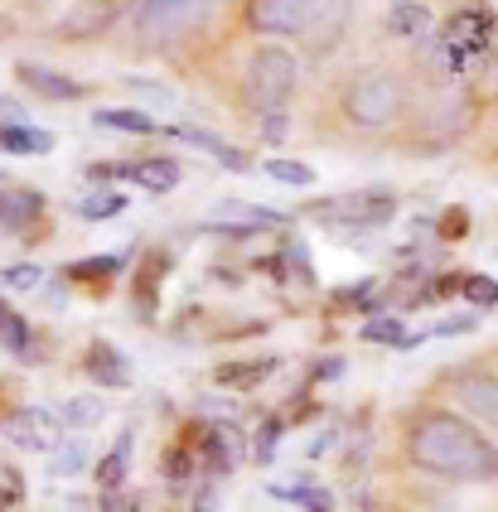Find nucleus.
I'll return each mask as SVG.
<instances>
[{"mask_svg": "<svg viewBox=\"0 0 498 512\" xmlns=\"http://www.w3.org/2000/svg\"><path fill=\"white\" fill-rule=\"evenodd\" d=\"M39 213H44V194H34V189H25V194H0V223L5 228H30Z\"/></svg>", "mask_w": 498, "mask_h": 512, "instance_id": "obj_13", "label": "nucleus"}, {"mask_svg": "<svg viewBox=\"0 0 498 512\" xmlns=\"http://www.w3.org/2000/svg\"><path fill=\"white\" fill-rule=\"evenodd\" d=\"M5 440L10 445H20V450H30V455H59L63 450V426L54 411H44V406H25V411H15L10 421H5Z\"/></svg>", "mask_w": 498, "mask_h": 512, "instance_id": "obj_7", "label": "nucleus"}, {"mask_svg": "<svg viewBox=\"0 0 498 512\" xmlns=\"http://www.w3.org/2000/svg\"><path fill=\"white\" fill-rule=\"evenodd\" d=\"M387 25H392V34H402V39H421V34L431 29V15H426L416 0H397L392 15H387Z\"/></svg>", "mask_w": 498, "mask_h": 512, "instance_id": "obj_15", "label": "nucleus"}, {"mask_svg": "<svg viewBox=\"0 0 498 512\" xmlns=\"http://www.w3.org/2000/svg\"><path fill=\"white\" fill-rule=\"evenodd\" d=\"M126 10H131V0H73L68 15L54 25V34L59 39H97L117 25Z\"/></svg>", "mask_w": 498, "mask_h": 512, "instance_id": "obj_8", "label": "nucleus"}, {"mask_svg": "<svg viewBox=\"0 0 498 512\" xmlns=\"http://www.w3.org/2000/svg\"><path fill=\"white\" fill-rule=\"evenodd\" d=\"M218 5L223 0H136V39L146 49H165L194 25H204Z\"/></svg>", "mask_w": 498, "mask_h": 512, "instance_id": "obj_4", "label": "nucleus"}, {"mask_svg": "<svg viewBox=\"0 0 498 512\" xmlns=\"http://www.w3.org/2000/svg\"><path fill=\"white\" fill-rule=\"evenodd\" d=\"M223 213H228V218H242V223H252V228H276V223H286L281 213H266V208H252V203H228Z\"/></svg>", "mask_w": 498, "mask_h": 512, "instance_id": "obj_23", "label": "nucleus"}, {"mask_svg": "<svg viewBox=\"0 0 498 512\" xmlns=\"http://www.w3.org/2000/svg\"><path fill=\"white\" fill-rule=\"evenodd\" d=\"M179 141L199 145V150H208V155H218V165H228V170H247V155L242 150H233L228 141H218L213 131H199V126H175Z\"/></svg>", "mask_w": 498, "mask_h": 512, "instance_id": "obj_12", "label": "nucleus"}, {"mask_svg": "<svg viewBox=\"0 0 498 512\" xmlns=\"http://www.w3.org/2000/svg\"><path fill=\"white\" fill-rule=\"evenodd\" d=\"M121 208H126V194H121V189H97V194H88V199L78 203L73 213L97 223V218H112V213H121Z\"/></svg>", "mask_w": 498, "mask_h": 512, "instance_id": "obj_17", "label": "nucleus"}, {"mask_svg": "<svg viewBox=\"0 0 498 512\" xmlns=\"http://www.w3.org/2000/svg\"><path fill=\"white\" fill-rule=\"evenodd\" d=\"M262 136H266V141H281V136H286V116H281V112H266Z\"/></svg>", "mask_w": 498, "mask_h": 512, "instance_id": "obj_30", "label": "nucleus"}, {"mask_svg": "<svg viewBox=\"0 0 498 512\" xmlns=\"http://www.w3.org/2000/svg\"><path fill=\"white\" fill-rule=\"evenodd\" d=\"M407 459L450 484L498 479V445L469 416H455V411H421L407 430Z\"/></svg>", "mask_w": 498, "mask_h": 512, "instance_id": "obj_1", "label": "nucleus"}, {"mask_svg": "<svg viewBox=\"0 0 498 512\" xmlns=\"http://www.w3.org/2000/svg\"><path fill=\"white\" fill-rule=\"evenodd\" d=\"M402 112H407V87L387 68H368V73H358L344 87V116L353 126H363V131H382Z\"/></svg>", "mask_w": 498, "mask_h": 512, "instance_id": "obj_3", "label": "nucleus"}, {"mask_svg": "<svg viewBox=\"0 0 498 512\" xmlns=\"http://www.w3.org/2000/svg\"><path fill=\"white\" fill-rule=\"evenodd\" d=\"M300 498L310 503V512H334V508H329V493H324V488H315V493H300Z\"/></svg>", "mask_w": 498, "mask_h": 512, "instance_id": "obj_32", "label": "nucleus"}, {"mask_svg": "<svg viewBox=\"0 0 498 512\" xmlns=\"http://www.w3.org/2000/svg\"><path fill=\"white\" fill-rule=\"evenodd\" d=\"M126 445H131V440H121L117 450H112V455L102 459V469H97V479H102V488H117L121 479H126Z\"/></svg>", "mask_w": 498, "mask_h": 512, "instance_id": "obj_25", "label": "nucleus"}, {"mask_svg": "<svg viewBox=\"0 0 498 512\" xmlns=\"http://www.w3.org/2000/svg\"><path fill=\"white\" fill-rule=\"evenodd\" d=\"M465 295L474 305H498V285L484 281V276H465Z\"/></svg>", "mask_w": 498, "mask_h": 512, "instance_id": "obj_28", "label": "nucleus"}, {"mask_svg": "<svg viewBox=\"0 0 498 512\" xmlns=\"http://www.w3.org/2000/svg\"><path fill=\"white\" fill-rule=\"evenodd\" d=\"M131 92H141V97H146V102H155V107H170V102H175V92H170V87H160V83H150V78H131Z\"/></svg>", "mask_w": 498, "mask_h": 512, "instance_id": "obj_27", "label": "nucleus"}, {"mask_svg": "<svg viewBox=\"0 0 498 512\" xmlns=\"http://www.w3.org/2000/svg\"><path fill=\"white\" fill-rule=\"evenodd\" d=\"M489 29H494V20H489L484 10L455 15V20H450V29H445V54L465 58V54H474V49H484V44H489Z\"/></svg>", "mask_w": 498, "mask_h": 512, "instance_id": "obj_9", "label": "nucleus"}, {"mask_svg": "<svg viewBox=\"0 0 498 512\" xmlns=\"http://www.w3.org/2000/svg\"><path fill=\"white\" fill-rule=\"evenodd\" d=\"M63 416H68V426L73 430H92L102 416H107V406H102L97 397H73L68 406H63Z\"/></svg>", "mask_w": 498, "mask_h": 512, "instance_id": "obj_19", "label": "nucleus"}, {"mask_svg": "<svg viewBox=\"0 0 498 512\" xmlns=\"http://www.w3.org/2000/svg\"><path fill=\"white\" fill-rule=\"evenodd\" d=\"M131 179H141L146 189L165 194V189H175L179 184V165L175 160H141V165H131Z\"/></svg>", "mask_w": 498, "mask_h": 512, "instance_id": "obj_16", "label": "nucleus"}, {"mask_svg": "<svg viewBox=\"0 0 498 512\" xmlns=\"http://www.w3.org/2000/svg\"><path fill=\"white\" fill-rule=\"evenodd\" d=\"M349 0H252L247 20L262 34H310V39H334L344 25Z\"/></svg>", "mask_w": 498, "mask_h": 512, "instance_id": "obj_2", "label": "nucleus"}, {"mask_svg": "<svg viewBox=\"0 0 498 512\" xmlns=\"http://www.w3.org/2000/svg\"><path fill=\"white\" fill-rule=\"evenodd\" d=\"M39 276H44L39 266L20 261V266H5V271H0V285H5V290H34V285H39Z\"/></svg>", "mask_w": 498, "mask_h": 512, "instance_id": "obj_24", "label": "nucleus"}, {"mask_svg": "<svg viewBox=\"0 0 498 512\" xmlns=\"http://www.w3.org/2000/svg\"><path fill=\"white\" fill-rule=\"evenodd\" d=\"M295 92V54L281 44H262L247 63V102L262 112H281Z\"/></svg>", "mask_w": 498, "mask_h": 512, "instance_id": "obj_5", "label": "nucleus"}, {"mask_svg": "<svg viewBox=\"0 0 498 512\" xmlns=\"http://www.w3.org/2000/svg\"><path fill=\"white\" fill-rule=\"evenodd\" d=\"M184 464H189V455H184V450H170V459H165V474H170V479H184V474H189Z\"/></svg>", "mask_w": 498, "mask_h": 512, "instance_id": "obj_31", "label": "nucleus"}, {"mask_svg": "<svg viewBox=\"0 0 498 512\" xmlns=\"http://www.w3.org/2000/svg\"><path fill=\"white\" fill-rule=\"evenodd\" d=\"M92 121L107 126V131H126V136H155L160 131V121H150L146 112H131V107H102Z\"/></svg>", "mask_w": 498, "mask_h": 512, "instance_id": "obj_14", "label": "nucleus"}, {"mask_svg": "<svg viewBox=\"0 0 498 512\" xmlns=\"http://www.w3.org/2000/svg\"><path fill=\"white\" fill-rule=\"evenodd\" d=\"M20 78H25L39 97H49V102H78V97H83V83L63 78L54 68H39V63H20Z\"/></svg>", "mask_w": 498, "mask_h": 512, "instance_id": "obj_10", "label": "nucleus"}, {"mask_svg": "<svg viewBox=\"0 0 498 512\" xmlns=\"http://www.w3.org/2000/svg\"><path fill=\"white\" fill-rule=\"evenodd\" d=\"M121 266H126L121 256H92V261L68 266V276H73V281H83V276H88V281H102V276H121Z\"/></svg>", "mask_w": 498, "mask_h": 512, "instance_id": "obj_20", "label": "nucleus"}, {"mask_svg": "<svg viewBox=\"0 0 498 512\" xmlns=\"http://www.w3.org/2000/svg\"><path fill=\"white\" fill-rule=\"evenodd\" d=\"M363 339H382V343H402V319H373L363 329Z\"/></svg>", "mask_w": 498, "mask_h": 512, "instance_id": "obj_29", "label": "nucleus"}, {"mask_svg": "<svg viewBox=\"0 0 498 512\" xmlns=\"http://www.w3.org/2000/svg\"><path fill=\"white\" fill-rule=\"evenodd\" d=\"M262 170L271 174V179H281V184H315V170L300 165V160H266Z\"/></svg>", "mask_w": 498, "mask_h": 512, "instance_id": "obj_21", "label": "nucleus"}, {"mask_svg": "<svg viewBox=\"0 0 498 512\" xmlns=\"http://www.w3.org/2000/svg\"><path fill=\"white\" fill-rule=\"evenodd\" d=\"M271 368H276V358H266V363H257V368H237V363H223V368H218V382H257V377H266Z\"/></svg>", "mask_w": 498, "mask_h": 512, "instance_id": "obj_26", "label": "nucleus"}, {"mask_svg": "<svg viewBox=\"0 0 498 512\" xmlns=\"http://www.w3.org/2000/svg\"><path fill=\"white\" fill-rule=\"evenodd\" d=\"M83 368H88V377H92V382H102V387H121V382L131 377L126 358H121L112 343H92L88 358H83Z\"/></svg>", "mask_w": 498, "mask_h": 512, "instance_id": "obj_11", "label": "nucleus"}, {"mask_svg": "<svg viewBox=\"0 0 498 512\" xmlns=\"http://www.w3.org/2000/svg\"><path fill=\"white\" fill-rule=\"evenodd\" d=\"M445 382H450V397L460 401V411L469 421H484V426L498 430V372L489 363H465Z\"/></svg>", "mask_w": 498, "mask_h": 512, "instance_id": "obj_6", "label": "nucleus"}, {"mask_svg": "<svg viewBox=\"0 0 498 512\" xmlns=\"http://www.w3.org/2000/svg\"><path fill=\"white\" fill-rule=\"evenodd\" d=\"M83 469H88V445L83 440L63 445L59 455H54V474H83Z\"/></svg>", "mask_w": 498, "mask_h": 512, "instance_id": "obj_22", "label": "nucleus"}, {"mask_svg": "<svg viewBox=\"0 0 498 512\" xmlns=\"http://www.w3.org/2000/svg\"><path fill=\"white\" fill-rule=\"evenodd\" d=\"M54 136L49 131H30V126H10V131H0V150H49Z\"/></svg>", "mask_w": 498, "mask_h": 512, "instance_id": "obj_18", "label": "nucleus"}]
</instances>
